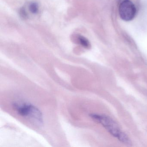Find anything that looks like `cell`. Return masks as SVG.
Wrapping results in <instances>:
<instances>
[{
	"label": "cell",
	"mask_w": 147,
	"mask_h": 147,
	"mask_svg": "<svg viewBox=\"0 0 147 147\" xmlns=\"http://www.w3.org/2000/svg\"><path fill=\"white\" fill-rule=\"evenodd\" d=\"M78 40L80 44L86 49H89L91 47L90 42L85 37L79 36L78 37Z\"/></svg>",
	"instance_id": "cell-4"
},
{
	"label": "cell",
	"mask_w": 147,
	"mask_h": 147,
	"mask_svg": "<svg viewBox=\"0 0 147 147\" xmlns=\"http://www.w3.org/2000/svg\"><path fill=\"white\" fill-rule=\"evenodd\" d=\"M119 13L120 18L125 21L132 20L136 15V9L129 0H123L119 5Z\"/></svg>",
	"instance_id": "cell-3"
},
{
	"label": "cell",
	"mask_w": 147,
	"mask_h": 147,
	"mask_svg": "<svg viewBox=\"0 0 147 147\" xmlns=\"http://www.w3.org/2000/svg\"><path fill=\"white\" fill-rule=\"evenodd\" d=\"M29 9L32 13L36 14L37 13L38 11V6L37 3L36 2L32 3L29 6Z\"/></svg>",
	"instance_id": "cell-5"
},
{
	"label": "cell",
	"mask_w": 147,
	"mask_h": 147,
	"mask_svg": "<svg viewBox=\"0 0 147 147\" xmlns=\"http://www.w3.org/2000/svg\"><path fill=\"white\" fill-rule=\"evenodd\" d=\"M13 108L19 115L26 118L38 125L44 124L43 115L40 109L30 103L14 102L13 103Z\"/></svg>",
	"instance_id": "cell-1"
},
{
	"label": "cell",
	"mask_w": 147,
	"mask_h": 147,
	"mask_svg": "<svg viewBox=\"0 0 147 147\" xmlns=\"http://www.w3.org/2000/svg\"><path fill=\"white\" fill-rule=\"evenodd\" d=\"M90 116L93 119L102 124L112 134L118 138L119 140L126 142H128L127 137L120 131L117 125L111 119L105 116L97 114H92Z\"/></svg>",
	"instance_id": "cell-2"
},
{
	"label": "cell",
	"mask_w": 147,
	"mask_h": 147,
	"mask_svg": "<svg viewBox=\"0 0 147 147\" xmlns=\"http://www.w3.org/2000/svg\"><path fill=\"white\" fill-rule=\"evenodd\" d=\"M20 14L23 18L26 19L28 18V14L26 13L25 8H23V7L20 9Z\"/></svg>",
	"instance_id": "cell-6"
}]
</instances>
